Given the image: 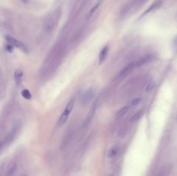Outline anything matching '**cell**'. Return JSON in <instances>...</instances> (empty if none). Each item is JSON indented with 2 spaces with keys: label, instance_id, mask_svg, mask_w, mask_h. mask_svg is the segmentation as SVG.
Segmentation results:
<instances>
[{
  "label": "cell",
  "instance_id": "obj_18",
  "mask_svg": "<svg viewBox=\"0 0 177 176\" xmlns=\"http://www.w3.org/2000/svg\"><path fill=\"white\" fill-rule=\"evenodd\" d=\"M155 87V84L154 83H150L149 84L147 87L146 90V92H149L150 90H153Z\"/></svg>",
  "mask_w": 177,
  "mask_h": 176
},
{
  "label": "cell",
  "instance_id": "obj_21",
  "mask_svg": "<svg viewBox=\"0 0 177 176\" xmlns=\"http://www.w3.org/2000/svg\"><path fill=\"white\" fill-rule=\"evenodd\" d=\"M1 143H0V149H1Z\"/></svg>",
  "mask_w": 177,
  "mask_h": 176
},
{
  "label": "cell",
  "instance_id": "obj_2",
  "mask_svg": "<svg viewBox=\"0 0 177 176\" xmlns=\"http://www.w3.org/2000/svg\"><path fill=\"white\" fill-rule=\"evenodd\" d=\"M96 106H97L96 101H95L92 104V105L91 106V109H90V112L88 115L87 117L83 123L82 126L84 128L87 127L88 126H89V124L91 123V121L92 120L93 117L94 116V114H95L96 109Z\"/></svg>",
  "mask_w": 177,
  "mask_h": 176
},
{
  "label": "cell",
  "instance_id": "obj_15",
  "mask_svg": "<svg viewBox=\"0 0 177 176\" xmlns=\"http://www.w3.org/2000/svg\"><path fill=\"white\" fill-rule=\"evenodd\" d=\"M172 48L174 52L177 51V35L174 37L172 42Z\"/></svg>",
  "mask_w": 177,
  "mask_h": 176
},
{
  "label": "cell",
  "instance_id": "obj_13",
  "mask_svg": "<svg viewBox=\"0 0 177 176\" xmlns=\"http://www.w3.org/2000/svg\"><path fill=\"white\" fill-rule=\"evenodd\" d=\"M17 167V164L14 163L11 167L9 168V171H7V175H9V176L13 175L15 173V171H16Z\"/></svg>",
  "mask_w": 177,
  "mask_h": 176
},
{
  "label": "cell",
  "instance_id": "obj_1",
  "mask_svg": "<svg viewBox=\"0 0 177 176\" xmlns=\"http://www.w3.org/2000/svg\"><path fill=\"white\" fill-rule=\"evenodd\" d=\"M74 104V100L72 99L69 102L66 107H65L64 111L62 113V115L59 119V121H58V125L59 127H62L63 126L66 122L68 116L70 114V112H72L73 109Z\"/></svg>",
  "mask_w": 177,
  "mask_h": 176
},
{
  "label": "cell",
  "instance_id": "obj_14",
  "mask_svg": "<svg viewBox=\"0 0 177 176\" xmlns=\"http://www.w3.org/2000/svg\"><path fill=\"white\" fill-rule=\"evenodd\" d=\"M141 114H142V112H137V113H136L131 118V122H135L136 121V120H137L139 118L141 117Z\"/></svg>",
  "mask_w": 177,
  "mask_h": 176
},
{
  "label": "cell",
  "instance_id": "obj_9",
  "mask_svg": "<svg viewBox=\"0 0 177 176\" xmlns=\"http://www.w3.org/2000/svg\"><path fill=\"white\" fill-rule=\"evenodd\" d=\"M14 76L16 83L19 84L21 82V79L23 78V71L21 69H17L15 72Z\"/></svg>",
  "mask_w": 177,
  "mask_h": 176
},
{
  "label": "cell",
  "instance_id": "obj_20",
  "mask_svg": "<svg viewBox=\"0 0 177 176\" xmlns=\"http://www.w3.org/2000/svg\"><path fill=\"white\" fill-rule=\"evenodd\" d=\"M24 3H26V2H27V1H28V0H21Z\"/></svg>",
  "mask_w": 177,
  "mask_h": 176
},
{
  "label": "cell",
  "instance_id": "obj_6",
  "mask_svg": "<svg viewBox=\"0 0 177 176\" xmlns=\"http://www.w3.org/2000/svg\"><path fill=\"white\" fill-rule=\"evenodd\" d=\"M7 40L9 42V43L15 47H16L17 48H19L22 49L23 50H25V47L24 45H23L21 42L18 41L16 39H15L11 37H7L6 38Z\"/></svg>",
  "mask_w": 177,
  "mask_h": 176
},
{
  "label": "cell",
  "instance_id": "obj_11",
  "mask_svg": "<svg viewBox=\"0 0 177 176\" xmlns=\"http://www.w3.org/2000/svg\"><path fill=\"white\" fill-rule=\"evenodd\" d=\"M21 95L23 98L25 99H27V100H29L32 98L31 93L28 90H27V89L22 90Z\"/></svg>",
  "mask_w": 177,
  "mask_h": 176
},
{
  "label": "cell",
  "instance_id": "obj_16",
  "mask_svg": "<svg viewBox=\"0 0 177 176\" xmlns=\"http://www.w3.org/2000/svg\"><path fill=\"white\" fill-rule=\"evenodd\" d=\"M117 154V150L115 149H112L110 150L109 151H108V156L109 158H113V157H115Z\"/></svg>",
  "mask_w": 177,
  "mask_h": 176
},
{
  "label": "cell",
  "instance_id": "obj_7",
  "mask_svg": "<svg viewBox=\"0 0 177 176\" xmlns=\"http://www.w3.org/2000/svg\"><path fill=\"white\" fill-rule=\"evenodd\" d=\"M162 3H163V0H155L154 2L152 3L151 6L149 7V8L147 9V10H146L143 13V15L148 14L150 12L158 8L162 4Z\"/></svg>",
  "mask_w": 177,
  "mask_h": 176
},
{
  "label": "cell",
  "instance_id": "obj_5",
  "mask_svg": "<svg viewBox=\"0 0 177 176\" xmlns=\"http://www.w3.org/2000/svg\"><path fill=\"white\" fill-rule=\"evenodd\" d=\"M109 48L108 45H105L104 46L103 48L102 49L101 52L99 53V59H98V64L99 65H101L103 63L104 61L105 60V59L106 58V56L108 54Z\"/></svg>",
  "mask_w": 177,
  "mask_h": 176
},
{
  "label": "cell",
  "instance_id": "obj_3",
  "mask_svg": "<svg viewBox=\"0 0 177 176\" xmlns=\"http://www.w3.org/2000/svg\"><path fill=\"white\" fill-rule=\"evenodd\" d=\"M135 66H136V63H132L128 65L127 66L124 68L123 69L118 73L117 76H115V80H117L118 78L122 77V76L125 75L127 73L130 72L131 70H132Z\"/></svg>",
  "mask_w": 177,
  "mask_h": 176
},
{
  "label": "cell",
  "instance_id": "obj_10",
  "mask_svg": "<svg viewBox=\"0 0 177 176\" xmlns=\"http://www.w3.org/2000/svg\"><path fill=\"white\" fill-rule=\"evenodd\" d=\"M100 4H101L100 2L96 3L95 5L94 6L92 9H91L90 11L88 13L87 15V19L90 18V17L93 15V14L95 13V11L97 10V9H98V7L100 5Z\"/></svg>",
  "mask_w": 177,
  "mask_h": 176
},
{
  "label": "cell",
  "instance_id": "obj_8",
  "mask_svg": "<svg viewBox=\"0 0 177 176\" xmlns=\"http://www.w3.org/2000/svg\"><path fill=\"white\" fill-rule=\"evenodd\" d=\"M94 97V93L92 90H88L85 92L82 97V102L84 104L88 103Z\"/></svg>",
  "mask_w": 177,
  "mask_h": 176
},
{
  "label": "cell",
  "instance_id": "obj_17",
  "mask_svg": "<svg viewBox=\"0 0 177 176\" xmlns=\"http://www.w3.org/2000/svg\"><path fill=\"white\" fill-rule=\"evenodd\" d=\"M141 98H136L132 101L131 104L132 105H137L138 104H139L141 102Z\"/></svg>",
  "mask_w": 177,
  "mask_h": 176
},
{
  "label": "cell",
  "instance_id": "obj_19",
  "mask_svg": "<svg viewBox=\"0 0 177 176\" xmlns=\"http://www.w3.org/2000/svg\"><path fill=\"white\" fill-rule=\"evenodd\" d=\"M6 50H7V51L9 52V53H12V52H13L14 48H13V47L12 45H7V47H6Z\"/></svg>",
  "mask_w": 177,
  "mask_h": 176
},
{
  "label": "cell",
  "instance_id": "obj_4",
  "mask_svg": "<svg viewBox=\"0 0 177 176\" xmlns=\"http://www.w3.org/2000/svg\"><path fill=\"white\" fill-rule=\"evenodd\" d=\"M154 59V56L152 55H147L144 56L142 59H140L138 62L136 63V67H140L143 66V65L146 64L147 63L151 61Z\"/></svg>",
  "mask_w": 177,
  "mask_h": 176
},
{
  "label": "cell",
  "instance_id": "obj_22",
  "mask_svg": "<svg viewBox=\"0 0 177 176\" xmlns=\"http://www.w3.org/2000/svg\"></svg>",
  "mask_w": 177,
  "mask_h": 176
},
{
  "label": "cell",
  "instance_id": "obj_12",
  "mask_svg": "<svg viewBox=\"0 0 177 176\" xmlns=\"http://www.w3.org/2000/svg\"><path fill=\"white\" fill-rule=\"evenodd\" d=\"M128 110H129V107H127V106L124 107L122 109H120L118 112L117 114V116L118 117H121L123 116H124V115L127 113V111H128Z\"/></svg>",
  "mask_w": 177,
  "mask_h": 176
}]
</instances>
